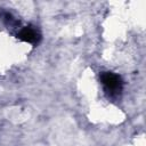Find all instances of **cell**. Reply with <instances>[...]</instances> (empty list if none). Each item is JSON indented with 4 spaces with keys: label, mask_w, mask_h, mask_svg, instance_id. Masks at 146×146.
Segmentation results:
<instances>
[{
    "label": "cell",
    "mask_w": 146,
    "mask_h": 146,
    "mask_svg": "<svg viewBox=\"0 0 146 146\" xmlns=\"http://www.w3.org/2000/svg\"><path fill=\"white\" fill-rule=\"evenodd\" d=\"M18 38L25 42H30V43H35L39 41L40 39V34L31 26L29 27H24L23 30H21V32L18 33Z\"/></svg>",
    "instance_id": "cell-2"
},
{
    "label": "cell",
    "mask_w": 146,
    "mask_h": 146,
    "mask_svg": "<svg viewBox=\"0 0 146 146\" xmlns=\"http://www.w3.org/2000/svg\"><path fill=\"white\" fill-rule=\"evenodd\" d=\"M100 81L106 88V90L111 91L112 94H117L122 89V79L120 75L112 73V72H103L100 75Z\"/></svg>",
    "instance_id": "cell-1"
}]
</instances>
